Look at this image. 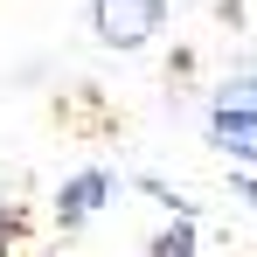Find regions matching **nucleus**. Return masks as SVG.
<instances>
[{
	"instance_id": "f257e3e1",
	"label": "nucleus",
	"mask_w": 257,
	"mask_h": 257,
	"mask_svg": "<svg viewBox=\"0 0 257 257\" xmlns=\"http://www.w3.org/2000/svg\"><path fill=\"white\" fill-rule=\"evenodd\" d=\"M167 21V0H90V28L104 49H146Z\"/></svg>"
},
{
	"instance_id": "f03ea898",
	"label": "nucleus",
	"mask_w": 257,
	"mask_h": 257,
	"mask_svg": "<svg viewBox=\"0 0 257 257\" xmlns=\"http://www.w3.org/2000/svg\"><path fill=\"white\" fill-rule=\"evenodd\" d=\"M209 139L222 146V153H236V160H257V111L215 104V118H209Z\"/></svg>"
},
{
	"instance_id": "7ed1b4c3",
	"label": "nucleus",
	"mask_w": 257,
	"mask_h": 257,
	"mask_svg": "<svg viewBox=\"0 0 257 257\" xmlns=\"http://www.w3.org/2000/svg\"><path fill=\"white\" fill-rule=\"evenodd\" d=\"M97 195H111V181H104V174H84V181H70V188L56 195V215H63V222H84V215L97 209Z\"/></svg>"
},
{
	"instance_id": "20e7f679",
	"label": "nucleus",
	"mask_w": 257,
	"mask_h": 257,
	"mask_svg": "<svg viewBox=\"0 0 257 257\" xmlns=\"http://www.w3.org/2000/svg\"><path fill=\"white\" fill-rule=\"evenodd\" d=\"M215 104H236V111H257V77H236V84H222Z\"/></svg>"
},
{
	"instance_id": "39448f33",
	"label": "nucleus",
	"mask_w": 257,
	"mask_h": 257,
	"mask_svg": "<svg viewBox=\"0 0 257 257\" xmlns=\"http://www.w3.org/2000/svg\"><path fill=\"white\" fill-rule=\"evenodd\" d=\"M188 250H195V243H188V229H174V236L153 243V257H188Z\"/></svg>"
},
{
	"instance_id": "423d86ee",
	"label": "nucleus",
	"mask_w": 257,
	"mask_h": 257,
	"mask_svg": "<svg viewBox=\"0 0 257 257\" xmlns=\"http://www.w3.org/2000/svg\"><path fill=\"white\" fill-rule=\"evenodd\" d=\"M243 195H250V202H257V181H243Z\"/></svg>"
}]
</instances>
